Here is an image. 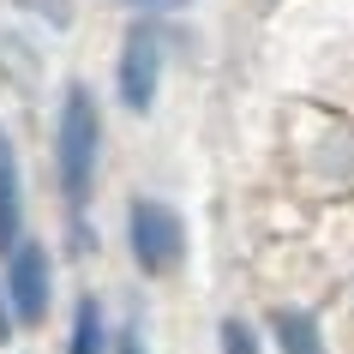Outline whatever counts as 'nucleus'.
Returning a JSON list of instances; mask_svg holds the SVG:
<instances>
[{"instance_id": "obj_12", "label": "nucleus", "mask_w": 354, "mask_h": 354, "mask_svg": "<svg viewBox=\"0 0 354 354\" xmlns=\"http://www.w3.org/2000/svg\"><path fill=\"white\" fill-rule=\"evenodd\" d=\"M132 19H174V12H187L192 0H120Z\"/></svg>"}, {"instance_id": "obj_3", "label": "nucleus", "mask_w": 354, "mask_h": 354, "mask_svg": "<svg viewBox=\"0 0 354 354\" xmlns=\"http://www.w3.org/2000/svg\"><path fill=\"white\" fill-rule=\"evenodd\" d=\"M0 288L12 300V318L19 330H42L55 318V300H60V259L42 234H19V241L0 252Z\"/></svg>"}, {"instance_id": "obj_11", "label": "nucleus", "mask_w": 354, "mask_h": 354, "mask_svg": "<svg viewBox=\"0 0 354 354\" xmlns=\"http://www.w3.org/2000/svg\"><path fill=\"white\" fill-rule=\"evenodd\" d=\"M109 354H150V336L138 318H127V324H114V348Z\"/></svg>"}, {"instance_id": "obj_8", "label": "nucleus", "mask_w": 354, "mask_h": 354, "mask_svg": "<svg viewBox=\"0 0 354 354\" xmlns=\"http://www.w3.org/2000/svg\"><path fill=\"white\" fill-rule=\"evenodd\" d=\"M264 342H270V354H330L324 318L313 306H295V300H282V306L264 313Z\"/></svg>"}, {"instance_id": "obj_5", "label": "nucleus", "mask_w": 354, "mask_h": 354, "mask_svg": "<svg viewBox=\"0 0 354 354\" xmlns=\"http://www.w3.org/2000/svg\"><path fill=\"white\" fill-rule=\"evenodd\" d=\"M295 162L313 180V192H354V120L313 114V127L295 138Z\"/></svg>"}, {"instance_id": "obj_4", "label": "nucleus", "mask_w": 354, "mask_h": 354, "mask_svg": "<svg viewBox=\"0 0 354 354\" xmlns=\"http://www.w3.org/2000/svg\"><path fill=\"white\" fill-rule=\"evenodd\" d=\"M168 78V19H132L114 48V102L145 120Z\"/></svg>"}, {"instance_id": "obj_6", "label": "nucleus", "mask_w": 354, "mask_h": 354, "mask_svg": "<svg viewBox=\"0 0 354 354\" xmlns=\"http://www.w3.org/2000/svg\"><path fill=\"white\" fill-rule=\"evenodd\" d=\"M30 234V180H24V150L12 138V127L0 120V252Z\"/></svg>"}, {"instance_id": "obj_9", "label": "nucleus", "mask_w": 354, "mask_h": 354, "mask_svg": "<svg viewBox=\"0 0 354 354\" xmlns=\"http://www.w3.org/2000/svg\"><path fill=\"white\" fill-rule=\"evenodd\" d=\"M216 354H270L264 324H252L246 313H223L216 318Z\"/></svg>"}, {"instance_id": "obj_1", "label": "nucleus", "mask_w": 354, "mask_h": 354, "mask_svg": "<svg viewBox=\"0 0 354 354\" xmlns=\"http://www.w3.org/2000/svg\"><path fill=\"white\" fill-rule=\"evenodd\" d=\"M102 96L84 78H66L55 96V120H48V168H55V192H60V216H91L96 180H102Z\"/></svg>"}, {"instance_id": "obj_13", "label": "nucleus", "mask_w": 354, "mask_h": 354, "mask_svg": "<svg viewBox=\"0 0 354 354\" xmlns=\"http://www.w3.org/2000/svg\"><path fill=\"white\" fill-rule=\"evenodd\" d=\"M19 318H12V300H6V288H0V348H12V342H19Z\"/></svg>"}, {"instance_id": "obj_2", "label": "nucleus", "mask_w": 354, "mask_h": 354, "mask_svg": "<svg viewBox=\"0 0 354 354\" xmlns=\"http://www.w3.org/2000/svg\"><path fill=\"white\" fill-rule=\"evenodd\" d=\"M120 241H127L132 270L150 277V282L180 277V270H187V252H192V234H187L180 205H168V198H156V192H132V198H127Z\"/></svg>"}, {"instance_id": "obj_7", "label": "nucleus", "mask_w": 354, "mask_h": 354, "mask_svg": "<svg viewBox=\"0 0 354 354\" xmlns=\"http://www.w3.org/2000/svg\"><path fill=\"white\" fill-rule=\"evenodd\" d=\"M114 348V313L96 288H78L66 306V330H60V354H109Z\"/></svg>"}, {"instance_id": "obj_10", "label": "nucleus", "mask_w": 354, "mask_h": 354, "mask_svg": "<svg viewBox=\"0 0 354 354\" xmlns=\"http://www.w3.org/2000/svg\"><path fill=\"white\" fill-rule=\"evenodd\" d=\"M12 6H19L24 19H42L48 30H66V24H73V6H66V0H12Z\"/></svg>"}]
</instances>
